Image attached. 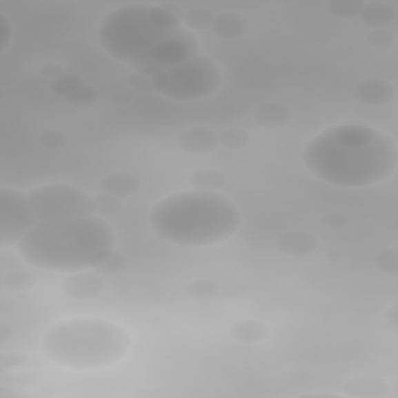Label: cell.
I'll list each match as a JSON object with an SVG mask.
<instances>
[{
  "mask_svg": "<svg viewBox=\"0 0 398 398\" xmlns=\"http://www.w3.org/2000/svg\"><path fill=\"white\" fill-rule=\"evenodd\" d=\"M98 42L109 57L155 78L198 54V41L163 5H123L103 17Z\"/></svg>",
  "mask_w": 398,
  "mask_h": 398,
  "instance_id": "obj_1",
  "label": "cell"
},
{
  "mask_svg": "<svg viewBox=\"0 0 398 398\" xmlns=\"http://www.w3.org/2000/svg\"><path fill=\"white\" fill-rule=\"evenodd\" d=\"M305 167L335 187L364 188L395 173L398 150L389 134L364 123H344L317 134L302 152Z\"/></svg>",
  "mask_w": 398,
  "mask_h": 398,
  "instance_id": "obj_2",
  "label": "cell"
},
{
  "mask_svg": "<svg viewBox=\"0 0 398 398\" xmlns=\"http://www.w3.org/2000/svg\"><path fill=\"white\" fill-rule=\"evenodd\" d=\"M115 232L105 218H83L36 223L17 244L30 266L72 274L95 269L115 249Z\"/></svg>",
  "mask_w": 398,
  "mask_h": 398,
  "instance_id": "obj_3",
  "label": "cell"
},
{
  "mask_svg": "<svg viewBox=\"0 0 398 398\" xmlns=\"http://www.w3.org/2000/svg\"><path fill=\"white\" fill-rule=\"evenodd\" d=\"M241 212L228 196L186 190L165 196L150 210V224L163 241L188 248L223 243L241 226Z\"/></svg>",
  "mask_w": 398,
  "mask_h": 398,
  "instance_id": "obj_4",
  "label": "cell"
},
{
  "mask_svg": "<svg viewBox=\"0 0 398 398\" xmlns=\"http://www.w3.org/2000/svg\"><path fill=\"white\" fill-rule=\"evenodd\" d=\"M131 347V335L101 317H72L54 324L42 336L41 352L57 366L94 370L117 364Z\"/></svg>",
  "mask_w": 398,
  "mask_h": 398,
  "instance_id": "obj_5",
  "label": "cell"
},
{
  "mask_svg": "<svg viewBox=\"0 0 398 398\" xmlns=\"http://www.w3.org/2000/svg\"><path fill=\"white\" fill-rule=\"evenodd\" d=\"M157 94L175 101H195L215 95L223 84L221 69L215 61L196 54L183 63L168 67L152 78Z\"/></svg>",
  "mask_w": 398,
  "mask_h": 398,
  "instance_id": "obj_6",
  "label": "cell"
},
{
  "mask_svg": "<svg viewBox=\"0 0 398 398\" xmlns=\"http://www.w3.org/2000/svg\"><path fill=\"white\" fill-rule=\"evenodd\" d=\"M36 221L83 218L97 215L94 198L67 183H47L27 192Z\"/></svg>",
  "mask_w": 398,
  "mask_h": 398,
  "instance_id": "obj_7",
  "label": "cell"
},
{
  "mask_svg": "<svg viewBox=\"0 0 398 398\" xmlns=\"http://www.w3.org/2000/svg\"><path fill=\"white\" fill-rule=\"evenodd\" d=\"M36 223L27 193L10 187L0 188V248L17 246Z\"/></svg>",
  "mask_w": 398,
  "mask_h": 398,
  "instance_id": "obj_8",
  "label": "cell"
},
{
  "mask_svg": "<svg viewBox=\"0 0 398 398\" xmlns=\"http://www.w3.org/2000/svg\"><path fill=\"white\" fill-rule=\"evenodd\" d=\"M61 290L70 299L89 301L103 294L105 281L94 269H86V271L67 274L61 281Z\"/></svg>",
  "mask_w": 398,
  "mask_h": 398,
  "instance_id": "obj_9",
  "label": "cell"
},
{
  "mask_svg": "<svg viewBox=\"0 0 398 398\" xmlns=\"http://www.w3.org/2000/svg\"><path fill=\"white\" fill-rule=\"evenodd\" d=\"M177 143L183 151L195 156L209 155L219 146L218 134L204 126L188 128V130L181 132Z\"/></svg>",
  "mask_w": 398,
  "mask_h": 398,
  "instance_id": "obj_10",
  "label": "cell"
},
{
  "mask_svg": "<svg viewBox=\"0 0 398 398\" xmlns=\"http://www.w3.org/2000/svg\"><path fill=\"white\" fill-rule=\"evenodd\" d=\"M395 97L394 84L383 78H367L355 88V98L363 105L381 106Z\"/></svg>",
  "mask_w": 398,
  "mask_h": 398,
  "instance_id": "obj_11",
  "label": "cell"
},
{
  "mask_svg": "<svg viewBox=\"0 0 398 398\" xmlns=\"http://www.w3.org/2000/svg\"><path fill=\"white\" fill-rule=\"evenodd\" d=\"M317 238L308 230L294 229L280 234L275 240V248L281 254L290 257H305L313 254L317 249Z\"/></svg>",
  "mask_w": 398,
  "mask_h": 398,
  "instance_id": "obj_12",
  "label": "cell"
},
{
  "mask_svg": "<svg viewBox=\"0 0 398 398\" xmlns=\"http://www.w3.org/2000/svg\"><path fill=\"white\" fill-rule=\"evenodd\" d=\"M252 117L261 128L279 130L291 123L292 109L281 101H265L254 109Z\"/></svg>",
  "mask_w": 398,
  "mask_h": 398,
  "instance_id": "obj_13",
  "label": "cell"
},
{
  "mask_svg": "<svg viewBox=\"0 0 398 398\" xmlns=\"http://www.w3.org/2000/svg\"><path fill=\"white\" fill-rule=\"evenodd\" d=\"M344 394L353 398H386L389 395V384L379 377H353L344 384Z\"/></svg>",
  "mask_w": 398,
  "mask_h": 398,
  "instance_id": "obj_14",
  "label": "cell"
},
{
  "mask_svg": "<svg viewBox=\"0 0 398 398\" xmlns=\"http://www.w3.org/2000/svg\"><path fill=\"white\" fill-rule=\"evenodd\" d=\"M210 30L221 39H238L248 33L249 21L240 13L226 11V13L217 14Z\"/></svg>",
  "mask_w": 398,
  "mask_h": 398,
  "instance_id": "obj_15",
  "label": "cell"
},
{
  "mask_svg": "<svg viewBox=\"0 0 398 398\" xmlns=\"http://www.w3.org/2000/svg\"><path fill=\"white\" fill-rule=\"evenodd\" d=\"M140 186L142 183L134 175L125 173V171H115V173H109L103 177L100 182V192L125 199L136 195Z\"/></svg>",
  "mask_w": 398,
  "mask_h": 398,
  "instance_id": "obj_16",
  "label": "cell"
},
{
  "mask_svg": "<svg viewBox=\"0 0 398 398\" xmlns=\"http://www.w3.org/2000/svg\"><path fill=\"white\" fill-rule=\"evenodd\" d=\"M230 336L232 339L246 346H254L265 342L269 336H271V328L268 327V324L257 321V319H246L235 322L230 327Z\"/></svg>",
  "mask_w": 398,
  "mask_h": 398,
  "instance_id": "obj_17",
  "label": "cell"
},
{
  "mask_svg": "<svg viewBox=\"0 0 398 398\" xmlns=\"http://www.w3.org/2000/svg\"><path fill=\"white\" fill-rule=\"evenodd\" d=\"M395 19V11L390 5L384 2H369L364 3L363 10H361L359 21L364 26L370 27L372 30L375 28H386V26L394 22Z\"/></svg>",
  "mask_w": 398,
  "mask_h": 398,
  "instance_id": "obj_18",
  "label": "cell"
},
{
  "mask_svg": "<svg viewBox=\"0 0 398 398\" xmlns=\"http://www.w3.org/2000/svg\"><path fill=\"white\" fill-rule=\"evenodd\" d=\"M190 186L195 190H206V192H219L226 186V175L215 168L195 170L190 175Z\"/></svg>",
  "mask_w": 398,
  "mask_h": 398,
  "instance_id": "obj_19",
  "label": "cell"
},
{
  "mask_svg": "<svg viewBox=\"0 0 398 398\" xmlns=\"http://www.w3.org/2000/svg\"><path fill=\"white\" fill-rule=\"evenodd\" d=\"M217 14L212 10L204 7H195L187 10L182 16V26L187 30H195V32H204V30L212 28V23L215 21Z\"/></svg>",
  "mask_w": 398,
  "mask_h": 398,
  "instance_id": "obj_20",
  "label": "cell"
},
{
  "mask_svg": "<svg viewBox=\"0 0 398 398\" xmlns=\"http://www.w3.org/2000/svg\"><path fill=\"white\" fill-rule=\"evenodd\" d=\"M2 283L10 291H28L38 283V279L32 272L16 269V271H10L3 275Z\"/></svg>",
  "mask_w": 398,
  "mask_h": 398,
  "instance_id": "obj_21",
  "label": "cell"
},
{
  "mask_svg": "<svg viewBox=\"0 0 398 398\" xmlns=\"http://www.w3.org/2000/svg\"><path fill=\"white\" fill-rule=\"evenodd\" d=\"M218 142L228 150H243L249 145L250 137L243 128H228L218 134Z\"/></svg>",
  "mask_w": 398,
  "mask_h": 398,
  "instance_id": "obj_22",
  "label": "cell"
},
{
  "mask_svg": "<svg viewBox=\"0 0 398 398\" xmlns=\"http://www.w3.org/2000/svg\"><path fill=\"white\" fill-rule=\"evenodd\" d=\"M364 3L363 0H330L327 8L333 16L342 17V19H353V17H359Z\"/></svg>",
  "mask_w": 398,
  "mask_h": 398,
  "instance_id": "obj_23",
  "label": "cell"
},
{
  "mask_svg": "<svg viewBox=\"0 0 398 398\" xmlns=\"http://www.w3.org/2000/svg\"><path fill=\"white\" fill-rule=\"evenodd\" d=\"M81 86H84V79L81 77L64 72L59 78L50 81V90L54 95H58L66 100L67 97L73 94L77 89L81 88Z\"/></svg>",
  "mask_w": 398,
  "mask_h": 398,
  "instance_id": "obj_24",
  "label": "cell"
},
{
  "mask_svg": "<svg viewBox=\"0 0 398 398\" xmlns=\"http://www.w3.org/2000/svg\"><path fill=\"white\" fill-rule=\"evenodd\" d=\"M219 283L212 279H195L187 285V294L193 299H213L219 294Z\"/></svg>",
  "mask_w": 398,
  "mask_h": 398,
  "instance_id": "obj_25",
  "label": "cell"
},
{
  "mask_svg": "<svg viewBox=\"0 0 398 398\" xmlns=\"http://www.w3.org/2000/svg\"><path fill=\"white\" fill-rule=\"evenodd\" d=\"M98 100H100V92H98L94 86L88 84L81 86V88L77 89L73 94L66 98V101L75 108H90L97 105Z\"/></svg>",
  "mask_w": 398,
  "mask_h": 398,
  "instance_id": "obj_26",
  "label": "cell"
},
{
  "mask_svg": "<svg viewBox=\"0 0 398 398\" xmlns=\"http://www.w3.org/2000/svg\"><path fill=\"white\" fill-rule=\"evenodd\" d=\"M128 268V257L120 250H112L94 271L98 274H119Z\"/></svg>",
  "mask_w": 398,
  "mask_h": 398,
  "instance_id": "obj_27",
  "label": "cell"
},
{
  "mask_svg": "<svg viewBox=\"0 0 398 398\" xmlns=\"http://www.w3.org/2000/svg\"><path fill=\"white\" fill-rule=\"evenodd\" d=\"M94 198V207H95V213L98 217H106V215H114L121 209V199L117 198V196L108 195L100 192Z\"/></svg>",
  "mask_w": 398,
  "mask_h": 398,
  "instance_id": "obj_28",
  "label": "cell"
},
{
  "mask_svg": "<svg viewBox=\"0 0 398 398\" xmlns=\"http://www.w3.org/2000/svg\"><path fill=\"white\" fill-rule=\"evenodd\" d=\"M373 265H375L381 272L394 275L395 277L398 274V249L397 248L383 249L381 252L375 255Z\"/></svg>",
  "mask_w": 398,
  "mask_h": 398,
  "instance_id": "obj_29",
  "label": "cell"
},
{
  "mask_svg": "<svg viewBox=\"0 0 398 398\" xmlns=\"http://www.w3.org/2000/svg\"><path fill=\"white\" fill-rule=\"evenodd\" d=\"M367 42L377 50H390L395 47L397 38L395 33H392L388 28H375L367 34Z\"/></svg>",
  "mask_w": 398,
  "mask_h": 398,
  "instance_id": "obj_30",
  "label": "cell"
},
{
  "mask_svg": "<svg viewBox=\"0 0 398 398\" xmlns=\"http://www.w3.org/2000/svg\"><path fill=\"white\" fill-rule=\"evenodd\" d=\"M39 143L47 150H63L69 143V136L59 130H50L41 134Z\"/></svg>",
  "mask_w": 398,
  "mask_h": 398,
  "instance_id": "obj_31",
  "label": "cell"
},
{
  "mask_svg": "<svg viewBox=\"0 0 398 398\" xmlns=\"http://www.w3.org/2000/svg\"><path fill=\"white\" fill-rule=\"evenodd\" d=\"M128 83L132 89H136L140 94H155V83H152V78L145 75L142 72L132 70L130 78H128Z\"/></svg>",
  "mask_w": 398,
  "mask_h": 398,
  "instance_id": "obj_32",
  "label": "cell"
},
{
  "mask_svg": "<svg viewBox=\"0 0 398 398\" xmlns=\"http://www.w3.org/2000/svg\"><path fill=\"white\" fill-rule=\"evenodd\" d=\"M350 223V219L342 212H328L326 215L322 217V224L326 226L328 229L333 230H339L347 228V224Z\"/></svg>",
  "mask_w": 398,
  "mask_h": 398,
  "instance_id": "obj_33",
  "label": "cell"
},
{
  "mask_svg": "<svg viewBox=\"0 0 398 398\" xmlns=\"http://www.w3.org/2000/svg\"><path fill=\"white\" fill-rule=\"evenodd\" d=\"M11 38H13V28H11L8 17L0 11V52L7 50Z\"/></svg>",
  "mask_w": 398,
  "mask_h": 398,
  "instance_id": "obj_34",
  "label": "cell"
},
{
  "mask_svg": "<svg viewBox=\"0 0 398 398\" xmlns=\"http://www.w3.org/2000/svg\"><path fill=\"white\" fill-rule=\"evenodd\" d=\"M27 363V355H23L21 352H11L5 353L0 357V369L3 372L11 369V367H17Z\"/></svg>",
  "mask_w": 398,
  "mask_h": 398,
  "instance_id": "obj_35",
  "label": "cell"
},
{
  "mask_svg": "<svg viewBox=\"0 0 398 398\" xmlns=\"http://www.w3.org/2000/svg\"><path fill=\"white\" fill-rule=\"evenodd\" d=\"M384 321H386V328L389 330L392 333L398 332V307L394 304L386 310L384 315Z\"/></svg>",
  "mask_w": 398,
  "mask_h": 398,
  "instance_id": "obj_36",
  "label": "cell"
},
{
  "mask_svg": "<svg viewBox=\"0 0 398 398\" xmlns=\"http://www.w3.org/2000/svg\"><path fill=\"white\" fill-rule=\"evenodd\" d=\"M64 73L63 66L58 64V63H46L44 66L41 67V75L46 77V78H50L52 81L53 79L59 78L61 75Z\"/></svg>",
  "mask_w": 398,
  "mask_h": 398,
  "instance_id": "obj_37",
  "label": "cell"
},
{
  "mask_svg": "<svg viewBox=\"0 0 398 398\" xmlns=\"http://www.w3.org/2000/svg\"><path fill=\"white\" fill-rule=\"evenodd\" d=\"M11 338H13V330H11L8 324L2 322L0 324V346L7 344Z\"/></svg>",
  "mask_w": 398,
  "mask_h": 398,
  "instance_id": "obj_38",
  "label": "cell"
},
{
  "mask_svg": "<svg viewBox=\"0 0 398 398\" xmlns=\"http://www.w3.org/2000/svg\"><path fill=\"white\" fill-rule=\"evenodd\" d=\"M130 101H131V97L128 94L114 95V103H119V105H128Z\"/></svg>",
  "mask_w": 398,
  "mask_h": 398,
  "instance_id": "obj_39",
  "label": "cell"
},
{
  "mask_svg": "<svg viewBox=\"0 0 398 398\" xmlns=\"http://www.w3.org/2000/svg\"><path fill=\"white\" fill-rule=\"evenodd\" d=\"M301 397H335V395L327 394V392H310V394H304Z\"/></svg>",
  "mask_w": 398,
  "mask_h": 398,
  "instance_id": "obj_40",
  "label": "cell"
},
{
  "mask_svg": "<svg viewBox=\"0 0 398 398\" xmlns=\"http://www.w3.org/2000/svg\"><path fill=\"white\" fill-rule=\"evenodd\" d=\"M327 259H328V260H336V259H341V254H336V252H328V254H327Z\"/></svg>",
  "mask_w": 398,
  "mask_h": 398,
  "instance_id": "obj_41",
  "label": "cell"
}]
</instances>
